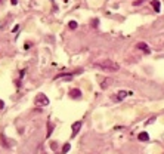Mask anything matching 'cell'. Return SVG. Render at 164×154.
I'll return each mask as SVG.
<instances>
[{
	"mask_svg": "<svg viewBox=\"0 0 164 154\" xmlns=\"http://www.w3.org/2000/svg\"><path fill=\"white\" fill-rule=\"evenodd\" d=\"M95 67L96 68H101L104 71H117L120 68V65L115 64L114 61H110V59H105V61H99V62H95Z\"/></svg>",
	"mask_w": 164,
	"mask_h": 154,
	"instance_id": "1",
	"label": "cell"
},
{
	"mask_svg": "<svg viewBox=\"0 0 164 154\" xmlns=\"http://www.w3.org/2000/svg\"><path fill=\"white\" fill-rule=\"evenodd\" d=\"M132 93H133L132 90H118L115 95H112V99H114V101H123L124 98L130 96Z\"/></svg>",
	"mask_w": 164,
	"mask_h": 154,
	"instance_id": "2",
	"label": "cell"
},
{
	"mask_svg": "<svg viewBox=\"0 0 164 154\" xmlns=\"http://www.w3.org/2000/svg\"><path fill=\"white\" fill-rule=\"evenodd\" d=\"M35 105H39V107H44L49 104V99H47V96L44 93H39L37 96H35Z\"/></svg>",
	"mask_w": 164,
	"mask_h": 154,
	"instance_id": "3",
	"label": "cell"
},
{
	"mask_svg": "<svg viewBox=\"0 0 164 154\" xmlns=\"http://www.w3.org/2000/svg\"><path fill=\"white\" fill-rule=\"evenodd\" d=\"M81 126H83V122L81 120H77V122H74V123H72V126H71V130H72V138H74V136H77V133H78V132H80V129H81Z\"/></svg>",
	"mask_w": 164,
	"mask_h": 154,
	"instance_id": "4",
	"label": "cell"
},
{
	"mask_svg": "<svg viewBox=\"0 0 164 154\" xmlns=\"http://www.w3.org/2000/svg\"><path fill=\"white\" fill-rule=\"evenodd\" d=\"M136 47H138L139 50H142V52H145V53H151V49H149V46H148L147 43H143V41H139V43L136 45Z\"/></svg>",
	"mask_w": 164,
	"mask_h": 154,
	"instance_id": "5",
	"label": "cell"
},
{
	"mask_svg": "<svg viewBox=\"0 0 164 154\" xmlns=\"http://www.w3.org/2000/svg\"><path fill=\"white\" fill-rule=\"evenodd\" d=\"M68 95H70L71 98L77 99V98H80V96H81V90H80V89H70Z\"/></svg>",
	"mask_w": 164,
	"mask_h": 154,
	"instance_id": "6",
	"label": "cell"
},
{
	"mask_svg": "<svg viewBox=\"0 0 164 154\" xmlns=\"http://www.w3.org/2000/svg\"><path fill=\"white\" fill-rule=\"evenodd\" d=\"M0 142H2V145H3L5 148H9V147H11V141H7V139H6V136L3 135V133L0 135Z\"/></svg>",
	"mask_w": 164,
	"mask_h": 154,
	"instance_id": "7",
	"label": "cell"
},
{
	"mask_svg": "<svg viewBox=\"0 0 164 154\" xmlns=\"http://www.w3.org/2000/svg\"><path fill=\"white\" fill-rule=\"evenodd\" d=\"M138 139H139V141L147 142V141H149V135H148L147 132H141V133L138 135Z\"/></svg>",
	"mask_w": 164,
	"mask_h": 154,
	"instance_id": "8",
	"label": "cell"
},
{
	"mask_svg": "<svg viewBox=\"0 0 164 154\" xmlns=\"http://www.w3.org/2000/svg\"><path fill=\"white\" fill-rule=\"evenodd\" d=\"M152 7H154V11L157 12V13L161 11V6H160V2H158V0H154V2H152Z\"/></svg>",
	"mask_w": 164,
	"mask_h": 154,
	"instance_id": "9",
	"label": "cell"
},
{
	"mask_svg": "<svg viewBox=\"0 0 164 154\" xmlns=\"http://www.w3.org/2000/svg\"><path fill=\"white\" fill-rule=\"evenodd\" d=\"M110 83H112V80H111V79H106V80H104V82L101 83V88H102V89H106L108 86H110Z\"/></svg>",
	"mask_w": 164,
	"mask_h": 154,
	"instance_id": "10",
	"label": "cell"
},
{
	"mask_svg": "<svg viewBox=\"0 0 164 154\" xmlns=\"http://www.w3.org/2000/svg\"><path fill=\"white\" fill-rule=\"evenodd\" d=\"M53 127H55V124H53V123H47V136H50V135H52Z\"/></svg>",
	"mask_w": 164,
	"mask_h": 154,
	"instance_id": "11",
	"label": "cell"
},
{
	"mask_svg": "<svg viewBox=\"0 0 164 154\" xmlns=\"http://www.w3.org/2000/svg\"><path fill=\"white\" fill-rule=\"evenodd\" d=\"M70 148H71V144H65L64 147H62V154H67L70 151Z\"/></svg>",
	"mask_w": 164,
	"mask_h": 154,
	"instance_id": "12",
	"label": "cell"
},
{
	"mask_svg": "<svg viewBox=\"0 0 164 154\" xmlns=\"http://www.w3.org/2000/svg\"><path fill=\"white\" fill-rule=\"evenodd\" d=\"M68 27H70L71 30H76L77 28V22L76 21H70V22H68Z\"/></svg>",
	"mask_w": 164,
	"mask_h": 154,
	"instance_id": "13",
	"label": "cell"
},
{
	"mask_svg": "<svg viewBox=\"0 0 164 154\" xmlns=\"http://www.w3.org/2000/svg\"><path fill=\"white\" fill-rule=\"evenodd\" d=\"M143 2H145V0H135V2H133V5H135V6H139V5H142Z\"/></svg>",
	"mask_w": 164,
	"mask_h": 154,
	"instance_id": "14",
	"label": "cell"
},
{
	"mask_svg": "<svg viewBox=\"0 0 164 154\" xmlns=\"http://www.w3.org/2000/svg\"><path fill=\"white\" fill-rule=\"evenodd\" d=\"M98 24H99V21H98V19H93V21H92V27H98Z\"/></svg>",
	"mask_w": 164,
	"mask_h": 154,
	"instance_id": "15",
	"label": "cell"
},
{
	"mask_svg": "<svg viewBox=\"0 0 164 154\" xmlns=\"http://www.w3.org/2000/svg\"><path fill=\"white\" fill-rule=\"evenodd\" d=\"M154 120H155V116H154V117H151V118H149V120H148L147 123H148V124H149V123H152Z\"/></svg>",
	"mask_w": 164,
	"mask_h": 154,
	"instance_id": "16",
	"label": "cell"
},
{
	"mask_svg": "<svg viewBox=\"0 0 164 154\" xmlns=\"http://www.w3.org/2000/svg\"><path fill=\"white\" fill-rule=\"evenodd\" d=\"M3 107H5V102H3V101L0 99V110H2V108H3Z\"/></svg>",
	"mask_w": 164,
	"mask_h": 154,
	"instance_id": "17",
	"label": "cell"
},
{
	"mask_svg": "<svg viewBox=\"0 0 164 154\" xmlns=\"http://www.w3.org/2000/svg\"><path fill=\"white\" fill-rule=\"evenodd\" d=\"M11 3H12V5H16L18 2H16V0H11Z\"/></svg>",
	"mask_w": 164,
	"mask_h": 154,
	"instance_id": "18",
	"label": "cell"
},
{
	"mask_svg": "<svg viewBox=\"0 0 164 154\" xmlns=\"http://www.w3.org/2000/svg\"><path fill=\"white\" fill-rule=\"evenodd\" d=\"M65 2H67V0H65Z\"/></svg>",
	"mask_w": 164,
	"mask_h": 154,
	"instance_id": "19",
	"label": "cell"
},
{
	"mask_svg": "<svg viewBox=\"0 0 164 154\" xmlns=\"http://www.w3.org/2000/svg\"><path fill=\"white\" fill-rule=\"evenodd\" d=\"M0 2H2V0H0Z\"/></svg>",
	"mask_w": 164,
	"mask_h": 154,
	"instance_id": "20",
	"label": "cell"
}]
</instances>
